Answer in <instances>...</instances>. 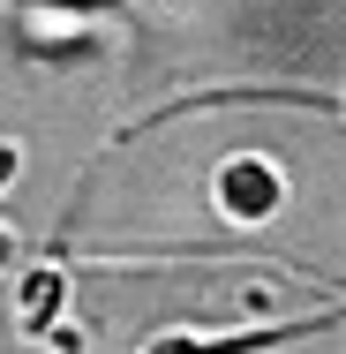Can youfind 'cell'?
I'll list each match as a JSON object with an SVG mask.
<instances>
[{"mask_svg":"<svg viewBox=\"0 0 346 354\" xmlns=\"http://www.w3.org/2000/svg\"><path fill=\"white\" fill-rule=\"evenodd\" d=\"M8 317H15V332L30 347L83 354V339H75V324H68V264L46 257V249H23V272L8 286Z\"/></svg>","mask_w":346,"mask_h":354,"instance_id":"1","label":"cell"},{"mask_svg":"<svg viewBox=\"0 0 346 354\" xmlns=\"http://www.w3.org/2000/svg\"><path fill=\"white\" fill-rule=\"evenodd\" d=\"M324 332H346V301L316 309V317H294V324H256V332H151L143 354H271V347L324 339Z\"/></svg>","mask_w":346,"mask_h":354,"instance_id":"2","label":"cell"},{"mask_svg":"<svg viewBox=\"0 0 346 354\" xmlns=\"http://www.w3.org/2000/svg\"><path fill=\"white\" fill-rule=\"evenodd\" d=\"M211 204H218L226 226H264V218L286 212V174H278L264 151H241V158H226L211 174Z\"/></svg>","mask_w":346,"mask_h":354,"instance_id":"3","label":"cell"},{"mask_svg":"<svg viewBox=\"0 0 346 354\" xmlns=\"http://www.w3.org/2000/svg\"><path fill=\"white\" fill-rule=\"evenodd\" d=\"M241 98H278V106H324L346 121V91H211V98H173L166 113H196V106H241ZM158 113V121H166Z\"/></svg>","mask_w":346,"mask_h":354,"instance_id":"4","label":"cell"},{"mask_svg":"<svg viewBox=\"0 0 346 354\" xmlns=\"http://www.w3.org/2000/svg\"><path fill=\"white\" fill-rule=\"evenodd\" d=\"M15 166H23V143H0V189L15 181Z\"/></svg>","mask_w":346,"mask_h":354,"instance_id":"5","label":"cell"},{"mask_svg":"<svg viewBox=\"0 0 346 354\" xmlns=\"http://www.w3.org/2000/svg\"><path fill=\"white\" fill-rule=\"evenodd\" d=\"M8 264H23V241H15V226H0V272Z\"/></svg>","mask_w":346,"mask_h":354,"instance_id":"6","label":"cell"}]
</instances>
